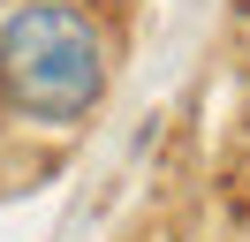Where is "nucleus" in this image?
<instances>
[{"instance_id": "1", "label": "nucleus", "mask_w": 250, "mask_h": 242, "mask_svg": "<svg viewBox=\"0 0 250 242\" xmlns=\"http://www.w3.org/2000/svg\"><path fill=\"white\" fill-rule=\"evenodd\" d=\"M106 91V38L68 0H23L0 23V99L31 121H83Z\"/></svg>"}]
</instances>
